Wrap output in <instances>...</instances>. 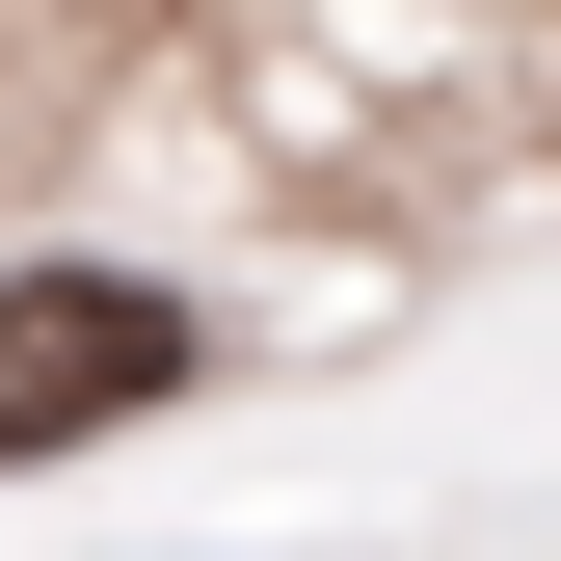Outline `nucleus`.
Masks as SVG:
<instances>
[{
  "label": "nucleus",
  "mask_w": 561,
  "mask_h": 561,
  "mask_svg": "<svg viewBox=\"0 0 561 561\" xmlns=\"http://www.w3.org/2000/svg\"><path fill=\"white\" fill-rule=\"evenodd\" d=\"M187 375H215V321H187L161 267H0V481H27V455H107V428H161Z\"/></svg>",
  "instance_id": "obj_1"
}]
</instances>
